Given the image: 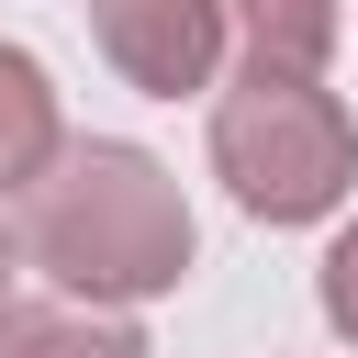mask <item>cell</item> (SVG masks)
I'll return each mask as SVG.
<instances>
[{"label":"cell","instance_id":"6da1fadb","mask_svg":"<svg viewBox=\"0 0 358 358\" xmlns=\"http://www.w3.org/2000/svg\"><path fill=\"white\" fill-rule=\"evenodd\" d=\"M22 257L90 302H157L190 280V201L145 145L90 134L22 179Z\"/></svg>","mask_w":358,"mask_h":358},{"label":"cell","instance_id":"7a4b0ae2","mask_svg":"<svg viewBox=\"0 0 358 358\" xmlns=\"http://www.w3.org/2000/svg\"><path fill=\"white\" fill-rule=\"evenodd\" d=\"M213 168L257 224H313L358 179V123L336 112L324 67H246L213 101Z\"/></svg>","mask_w":358,"mask_h":358},{"label":"cell","instance_id":"3957f363","mask_svg":"<svg viewBox=\"0 0 358 358\" xmlns=\"http://www.w3.org/2000/svg\"><path fill=\"white\" fill-rule=\"evenodd\" d=\"M90 34L123 67V90L179 101V90H213L235 22H224V0H90Z\"/></svg>","mask_w":358,"mask_h":358},{"label":"cell","instance_id":"277c9868","mask_svg":"<svg viewBox=\"0 0 358 358\" xmlns=\"http://www.w3.org/2000/svg\"><path fill=\"white\" fill-rule=\"evenodd\" d=\"M0 358H145V336L123 324V302H90V291H67V302H34V313H11V324H0Z\"/></svg>","mask_w":358,"mask_h":358},{"label":"cell","instance_id":"5b68a950","mask_svg":"<svg viewBox=\"0 0 358 358\" xmlns=\"http://www.w3.org/2000/svg\"><path fill=\"white\" fill-rule=\"evenodd\" d=\"M224 22L246 45V67H324L336 34H347L336 0H224Z\"/></svg>","mask_w":358,"mask_h":358},{"label":"cell","instance_id":"8992f818","mask_svg":"<svg viewBox=\"0 0 358 358\" xmlns=\"http://www.w3.org/2000/svg\"><path fill=\"white\" fill-rule=\"evenodd\" d=\"M56 145H67V134H56V90H45V67H34L22 45H0V190H22Z\"/></svg>","mask_w":358,"mask_h":358},{"label":"cell","instance_id":"52a82bcc","mask_svg":"<svg viewBox=\"0 0 358 358\" xmlns=\"http://www.w3.org/2000/svg\"><path fill=\"white\" fill-rule=\"evenodd\" d=\"M313 291H324V324H336V336L358 347V224H347V235L324 246V280H313Z\"/></svg>","mask_w":358,"mask_h":358},{"label":"cell","instance_id":"ba28073f","mask_svg":"<svg viewBox=\"0 0 358 358\" xmlns=\"http://www.w3.org/2000/svg\"><path fill=\"white\" fill-rule=\"evenodd\" d=\"M22 268H34V257H22V224H0V324L22 313V302H11V291H22Z\"/></svg>","mask_w":358,"mask_h":358}]
</instances>
